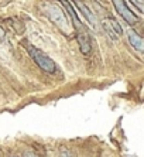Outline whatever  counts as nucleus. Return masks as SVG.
I'll use <instances>...</instances> for the list:
<instances>
[{
	"label": "nucleus",
	"mask_w": 144,
	"mask_h": 157,
	"mask_svg": "<svg viewBox=\"0 0 144 157\" xmlns=\"http://www.w3.org/2000/svg\"><path fill=\"white\" fill-rule=\"evenodd\" d=\"M25 48H27L30 57L34 59V62L40 67L44 72L54 74L55 71H57V64H55V62L52 61L45 52H43L41 50L36 48L34 45H31V44H28V43H25Z\"/></svg>",
	"instance_id": "obj_1"
},
{
	"label": "nucleus",
	"mask_w": 144,
	"mask_h": 157,
	"mask_svg": "<svg viewBox=\"0 0 144 157\" xmlns=\"http://www.w3.org/2000/svg\"><path fill=\"white\" fill-rule=\"evenodd\" d=\"M44 13L47 14V17L54 23L58 29L64 31L65 36H68V33L71 31V24H69V20L66 18L65 13L61 9L55 6V4H45V11Z\"/></svg>",
	"instance_id": "obj_2"
},
{
	"label": "nucleus",
	"mask_w": 144,
	"mask_h": 157,
	"mask_svg": "<svg viewBox=\"0 0 144 157\" xmlns=\"http://www.w3.org/2000/svg\"><path fill=\"white\" fill-rule=\"evenodd\" d=\"M113 6H115V10L117 11V14L127 23L130 26H133L138 21V17L134 14V11L130 10V7L127 6V3L124 0H112Z\"/></svg>",
	"instance_id": "obj_3"
},
{
	"label": "nucleus",
	"mask_w": 144,
	"mask_h": 157,
	"mask_svg": "<svg viewBox=\"0 0 144 157\" xmlns=\"http://www.w3.org/2000/svg\"><path fill=\"white\" fill-rule=\"evenodd\" d=\"M76 40H78V44H79V50L83 55H89L90 51H92V45H90V37L88 34L86 29H82L78 31L76 34Z\"/></svg>",
	"instance_id": "obj_4"
},
{
	"label": "nucleus",
	"mask_w": 144,
	"mask_h": 157,
	"mask_svg": "<svg viewBox=\"0 0 144 157\" xmlns=\"http://www.w3.org/2000/svg\"><path fill=\"white\" fill-rule=\"evenodd\" d=\"M72 3L75 4L76 9H78V10H79L83 16H85V18H86L88 21H89L90 26L93 27V29H96V23H97L96 21V17H95V14L89 10V7H88L86 4L83 3L82 0H72Z\"/></svg>",
	"instance_id": "obj_5"
},
{
	"label": "nucleus",
	"mask_w": 144,
	"mask_h": 157,
	"mask_svg": "<svg viewBox=\"0 0 144 157\" xmlns=\"http://www.w3.org/2000/svg\"><path fill=\"white\" fill-rule=\"evenodd\" d=\"M127 38H129L130 45L138 52H144V37H141L138 33H136L134 30H129L127 33Z\"/></svg>",
	"instance_id": "obj_6"
},
{
	"label": "nucleus",
	"mask_w": 144,
	"mask_h": 157,
	"mask_svg": "<svg viewBox=\"0 0 144 157\" xmlns=\"http://www.w3.org/2000/svg\"><path fill=\"white\" fill-rule=\"evenodd\" d=\"M62 4H64V7L68 10V14L71 16V18H72V21H74V24L76 26V29L78 30H82V29H85V26H83L82 23H81V20H79V17H78V14H76V11L74 10V7L71 6V3H69L68 0H59Z\"/></svg>",
	"instance_id": "obj_7"
},
{
	"label": "nucleus",
	"mask_w": 144,
	"mask_h": 157,
	"mask_svg": "<svg viewBox=\"0 0 144 157\" xmlns=\"http://www.w3.org/2000/svg\"><path fill=\"white\" fill-rule=\"evenodd\" d=\"M102 27H103V30L106 31V34L109 36V38H112L113 41H116L117 40V33H116V30L113 29V26H112V20H110V17H108V18H103L102 20Z\"/></svg>",
	"instance_id": "obj_8"
},
{
	"label": "nucleus",
	"mask_w": 144,
	"mask_h": 157,
	"mask_svg": "<svg viewBox=\"0 0 144 157\" xmlns=\"http://www.w3.org/2000/svg\"><path fill=\"white\" fill-rule=\"evenodd\" d=\"M110 20H112V26H113V29L116 30V33H117V36H123V29L120 27L119 23L116 21L115 18H112V17H110Z\"/></svg>",
	"instance_id": "obj_9"
},
{
	"label": "nucleus",
	"mask_w": 144,
	"mask_h": 157,
	"mask_svg": "<svg viewBox=\"0 0 144 157\" xmlns=\"http://www.w3.org/2000/svg\"><path fill=\"white\" fill-rule=\"evenodd\" d=\"M0 40H4V30L0 27Z\"/></svg>",
	"instance_id": "obj_10"
},
{
	"label": "nucleus",
	"mask_w": 144,
	"mask_h": 157,
	"mask_svg": "<svg viewBox=\"0 0 144 157\" xmlns=\"http://www.w3.org/2000/svg\"><path fill=\"white\" fill-rule=\"evenodd\" d=\"M140 2H144V0H140Z\"/></svg>",
	"instance_id": "obj_11"
}]
</instances>
